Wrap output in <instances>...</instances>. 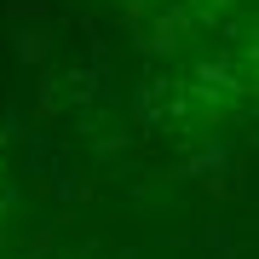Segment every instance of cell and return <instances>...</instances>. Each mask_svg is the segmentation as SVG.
Wrapping results in <instances>:
<instances>
[{"mask_svg":"<svg viewBox=\"0 0 259 259\" xmlns=\"http://www.w3.org/2000/svg\"><path fill=\"white\" fill-rule=\"evenodd\" d=\"M0 202H6V190H0Z\"/></svg>","mask_w":259,"mask_h":259,"instance_id":"6da1fadb","label":"cell"}]
</instances>
